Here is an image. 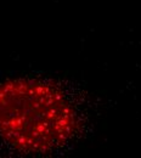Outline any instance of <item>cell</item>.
<instances>
[{
  "mask_svg": "<svg viewBox=\"0 0 141 158\" xmlns=\"http://www.w3.org/2000/svg\"><path fill=\"white\" fill-rule=\"evenodd\" d=\"M66 103L38 84L6 83L0 86V135L26 147L49 146L69 127Z\"/></svg>",
  "mask_w": 141,
  "mask_h": 158,
  "instance_id": "6da1fadb",
  "label": "cell"
}]
</instances>
